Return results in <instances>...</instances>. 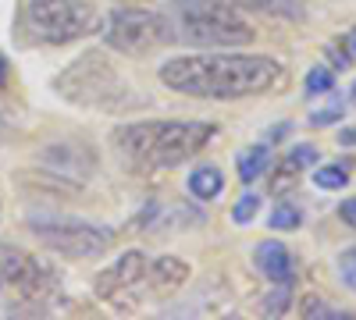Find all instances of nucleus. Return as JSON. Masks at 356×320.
Here are the masks:
<instances>
[{"instance_id":"nucleus-1","label":"nucleus","mask_w":356,"mask_h":320,"mask_svg":"<svg viewBox=\"0 0 356 320\" xmlns=\"http://www.w3.org/2000/svg\"><path fill=\"white\" fill-rule=\"evenodd\" d=\"M282 61L267 53H182L161 65V82L196 100H243L278 90Z\"/></svg>"},{"instance_id":"nucleus-2","label":"nucleus","mask_w":356,"mask_h":320,"mask_svg":"<svg viewBox=\"0 0 356 320\" xmlns=\"http://www.w3.org/2000/svg\"><path fill=\"white\" fill-rule=\"evenodd\" d=\"M214 135L218 128L207 121H136L114 128V146L129 164L143 171H161L186 164Z\"/></svg>"},{"instance_id":"nucleus-3","label":"nucleus","mask_w":356,"mask_h":320,"mask_svg":"<svg viewBox=\"0 0 356 320\" xmlns=\"http://www.w3.org/2000/svg\"><path fill=\"white\" fill-rule=\"evenodd\" d=\"M182 18H178V33L193 47L207 50H232V47H250L257 40V28L243 18V11L214 4V0H175Z\"/></svg>"},{"instance_id":"nucleus-4","label":"nucleus","mask_w":356,"mask_h":320,"mask_svg":"<svg viewBox=\"0 0 356 320\" xmlns=\"http://www.w3.org/2000/svg\"><path fill=\"white\" fill-rule=\"evenodd\" d=\"M97 25H100V11L89 0H29L25 4V28L50 47L82 40Z\"/></svg>"},{"instance_id":"nucleus-5","label":"nucleus","mask_w":356,"mask_h":320,"mask_svg":"<svg viewBox=\"0 0 356 320\" xmlns=\"http://www.w3.org/2000/svg\"><path fill=\"white\" fill-rule=\"evenodd\" d=\"M175 40L171 22L164 15L143 8H114L104 22V43L125 57H146Z\"/></svg>"},{"instance_id":"nucleus-6","label":"nucleus","mask_w":356,"mask_h":320,"mask_svg":"<svg viewBox=\"0 0 356 320\" xmlns=\"http://www.w3.org/2000/svg\"><path fill=\"white\" fill-rule=\"evenodd\" d=\"M29 228H33V235L54 249L61 256H104L111 249V231L107 228H97V224H86V221H75V217H33L29 221Z\"/></svg>"},{"instance_id":"nucleus-7","label":"nucleus","mask_w":356,"mask_h":320,"mask_svg":"<svg viewBox=\"0 0 356 320\" xmlns=\"http://www.w3.org/2000/svg\"><path fill=\"white\" fill-rule=\"evenodd\" d=\"M50 288H54V278L40 260L0 242V296H8L11 303H22V306H33L50 296Z\"/></svg>"},{"instance_id":"nucleus-8","label":"nucleus","mask_w":356,"mask_h":320,"mask_svg":"<svg viewBox=\"0 0 356 320\" xmlns=\"http://www.w3.org/2000/svg\"><path fill=\"white\" fill-rule=\"evenodd\" d=\"M146 281V256L139 249H129L114 260L107 271H100L97 278V296L107 299L111 306L118 310H136L139 306V296L136 288Z\"/></svg>"},{"instance_id":"nucleus-9","label":"nucleus","mask_w":356,"mask_h":320,"mask_svg":"<svg viewBox=\"0 0 356 320\" xmlns=\"http://www.w3.org/2000/svg\"><path fill=\"white\" fill-rule=\"evenodd\" d=\"M253 264H257V271L264 274V278H271L275 285L282 281V285H292L296 281V256L289 253V246H282V242H275V239H267V242H260L257 249H253Z\"/></svg>"},{"instance_id":"nucleus-10","label":"nucleus","mask_w":356,"mask_h":320,"mask_svg":"<svg viewBox=\"0 0 356 320\" xmlns=\"http://www.w3.org/2000/svg\"><path fill=\"white\" fill-rule=\"evenodd\" d=\"M146 278L161 292H171V288H182L189 281V264L178 256H157L154 264H146Z\"/></svg>"},{"instance_id":"nucleus-11","label":"nucleus","mask_w":356,"mask_h":320,"mask_svg":"<svg viewBox=\"0 0 356 320\" xmlns=\"http://www.w3.org/2000/svg\"><path fill=\"white\" fill-rule=\"evenodd\" d=\"M189 192L196 199H218L225 192V174L218 164H200L193 174H189Z\"/></svg>"},{"instance_id":"nucleus-12","label":"nucleus","mask_w":356,"mask_h":320,"mask_svg":"<svg viewBox=\"0 0 356 320\" xmlns=\"http://www.w3.org/2000/svg\"><path fill=\"white\" fill-rule=\"evenodd\" d=\"M214 4L235 8V11H264V15H282V18H300L303 8L296 0H214Z\"/></svg>"},{"instance_id":"nucleus-13","label":"nucleus","mask_w":356,"mask_h":320,"mask_svg":"<svg viewBox=\"0 0 356 320\" xmlns=\"http://www.w3.org/2000/svg\"><path fill=\"white\" fill-rule=\"evenodd\" d=\"M235 167H239V182H257L260 174L271 167V150L267 146H250L235 157Z\"/></svg>"},{"instance_id":"nucleus-14","label":"nucleus","mask_w":356,"mask_h":320,"mask_svg":"<svg viewBox=\"0 0 356 320\" xmlns=\"http://www.w3.org/2000/svg\"><path fill=\"white\" fill-rule=\"evenodd\" d=\"M303 224V210L296 207V203H278V207L271 210V217H267V228L271 231H292Z\"/></svg>"},{"instance_id":"nucleus-15","label":"nucleus","mask_w":356,"mask_h":320,"mask_svg":"<svg viewBox=\"0 0 356 320\" xmlns=\"http://www.w3.org/2000/svg\"><path fill=\"white\" fill-rule=\"evenodd\" d=\"M314 182H317L321 189H328V192L346 189V185H349V167H346V164H321V167L314 171Z\"/></svg>"},{"instance_id":"nucleus-16","label":"nucleus","mask_w":356,"mask_h":320,"mask_svg":"<svg viewBox=\"0 0 356 320\" xmlns=\"http://www.w3.org/2000/svg\"><path fill=\"white\" fill-rule=\"evenodd\" d=\"M339 118H342V100L332 96V93H328V103H324V107H310V125H317V128L335 125Z\"/></svg>"},{"instance_id":"nucleus-17","label":"nucleus","mask_w":356,"mask_h":320,"mask_svg":"<svg viewBox=\"0 0 356 320\" xmlns=\"http://www.w3.org/2000/svg\"><path fill=\"white\" fill-rule=\"evenodd\" d=\"M332 90H335V71L314 68V71L307 75V93H310V96H328Z\"/></svg>"},{"instance_id":"nucleus-18","label":"nucleus","mask_w":356,"mask_h":320,"mask_svg":"<svg viewBox=\"0 0 356 320\" xmlns=\"http://www.w3.org/2000/svg\"><path fill=\"white\" fill-rule=\"evenodd\" d=\"M296 182H300V167H296V164L285 157V160L278 164V174L271 178V192H278V196H282V192H289Z\"/></svg>"},{"instance_id":"nucleus-19","label":"nucleus","mask_w":356,"mask_h":320,"mask_svg":"<svg viewBox=\"0 0 356 320\" xmlns=\"http://www.w3.org/2000/svg\"><path fill=\"white\" fill-rule=\"evenodd\" d=\"M257 207H260V196H257V192L239 196V203L232 207V221H235V224H250V221L257 217Z\"/></svg>"},{"instance_id":"nucleus-20","label":"nucleus","mask_w":356,"mask_h":320,"mask_svg":"<svg viewBox=\"0 0 356 320\" xmlns=\"http://www.w3.org/2000/svg\"><path fill=\"white\" fill-rule=\"evenodd\" d=\"M300 313H303V317H335V320H346V317H349V313H339V310H332V306H324V303L314 299V296L300 303Z\"/></svg>"},{"instance_id":"nucleus-21","label":"nucleus","mask_w":356,"mask_h":320,"mask_svg":"<svg viewBox=\"0 0 356 320\" xmlns=\"http://www.w3.org/2000/svg\"><path fill=\"white\" fill-rule=\"evenodd\" d=\"M339 274H342V281L356 292V246H349V249L339 256Z\"/></svg>"},{"instance_id":"nucleus-22","label":"nucleus","mask_w":356,"mask_h":320,"mask_svg":"<svg viewBox=\"0 0 356 320\" xmlns=\"http://www.w3.org/2000/svg\"><path fill=\"white\" fill-rule=\"evenodd\" d=\"M289 160L303 171V167L317 164V146H310V142H300V146H292V150H289Z\"/></svg>"},{"instance_id":"nucleus-23","label":"nucleus","mask_w":356,"mask_h":320,"mask_svg":"<svg viewBox=\"0 0 356 320\" xmlns=\"http://www.w3.org/2000/svg\"><path fill=\"white\" fill-rule=\"evenodd\" d=\"M285 303H289V285H282V281H278V292H275V299L267 296V299L260 303V310H264V313H282V310H285Z\"/></svg>"},{"instance_id":"nucleus-24","label":"nucleus","mask_w":356,"mask_h":320,"mask_svg":"<svg viewBox=\"0 0 356 320\" xmlns=\"http://www.w3.org/2000/svg\"><path fill=\"white\" fill-rule=\"evenodd\" d=\"M339 217L349 224V228H356V196L353 199H342L339 203Z\"/></svg>"},{"instance_id":"nucleus-25","label":"nucleus","mask_w":356,"mask_h":320,"mask_svg":"<svg viewBox=\"0 0 356 320\" xmlns=\"http://www.w3.org/2000/svg\"><path fill=\"white\" fill-rule=\"evenodd\" d=\"M339 146H346V150H356V125L339 132Z\"/></svg>"},{"instance_id":"nucleus-26","label":"nucleus","mask_w":356,"mask_h":320,"mask_svg":"<svg viewBox=\"0 0 356 320\" xmlns=\"http://www.w3.org/2000/svg\"><path fill=\"white\" fill-rule=\"evenodd\" d=\"M332 57H335V68H349V53H346V50L332 47Z\"/></svg>"},{"instance_id":"nucleus-27","label":"nucleus","mask_w":356,"mask_h":320,"mask_svg":"<svg viewBox=\"0 0 356 320\" xmlns=\"http://www.w3.org/2000/svg\"><path fill=\"white\" fill-rule=\"evenodd\" d=\"M349 53L356 57V28H353V33H349Z\"/></svg>"},{"instance_id":"nucleus-28","label":"nucleus","mask_w":356,"mask_h":320,"mask_svg":"<svg viewBox=\"0 0 356 320\" xmlns=\"http://www.w3.org/2000/svg\"><path fill=\"white\" fill-rule=\"evenodd\" d=\"M4 78H8V61L0 57V82H4Z\"/></svg>"},{"instance_id":"nucleus-29","label":"nucleus","mask_w":356,"mask_h":320,"mask_svg":"<svg viewBox=\"0 0 356 320\" xmlns=\"http://www.w3.org/2000/svg\"><path fill=\"white\" fill-rule=\"evenodd\" d=\"M122 4H146V0H122Z\"/></svg>"},{"instance_id":"nucleus-30","label":"nucleus","mask_w":356,"mask_h":320,"mask_svg":"<svg viewBox=\"0 0 356 320\" xmlns=\"http://www.w3.org/2000/svg\"><path fill=\"white\" fill-rule=\"evenodd\" d=\"M353 100H356V82H353Z\"/></svg>"}]
</instances>
